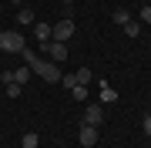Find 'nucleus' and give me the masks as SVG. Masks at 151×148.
I'll use <instances>...</instances> for the list:
<instances>
[{
	"label": "nucleus",
	"mask_w": 151,
	"mask_h": 148,
	"mask_svg": "<svg viewBox=\"0 0 151 148\" xmlns=\"http://www.w3.org/2000/svg\"><path fill=\"white\" fill-rule=\"evenodd\" d=\"M84 125H94V128L104 125V108L101 104H87L84 108Z\"/></svg>",
	"instance_id": "39448f33"
},
{
	"label": "nucleus",
	"mask_w": 151,
	"mask_h": 148,
	"mask_svg": "<svg viewBox=\"0 0 151 148\" xmlns=\"http://www.w3.org/2000/svg\"><path fill=\"white\" fill-rule=\"evenodd\" d=\"M24 47H27V40L20 30H0V51L4 54H20Z\"/></svg>",
	"instance_id": "f03ea898"
},
{
	"label": "nucleus",
	"mask_w": 151,
	"mask_h": 148,
	"mask_svg": "<svg viewBox=\"0 0 151 148\" xmlns=\"http://www.w3.org/2000/svg\"><path fill=\"white\" fill-rule=\"evenodd\" d=\"M64 7H67V10H70V7H74V0H64Z\"/></svg>",
	"instance_id": "412c9836"
},
{
	"label": "nucleus",
	"mask_w": 151,
	"mask_h": 148,
	"mask_svg": "<svg viewBox=\"0 0 151 148\" xmlns=\"http://www.w3.org/2000/svg\"><path fill=\"white\" fill-rule=\"evenodd\" d=\"M111 20H114V24H118V27H124V24H128V20H131V14H128V10H124V7H118V10H114V14H111Z\"/></svg>",
	"instance_id": "1a4fd4ad"
},
{
	"label": "nucleus",
	"mask_w": 151,
	"mask_h": 148,
	"mask_svg": "<svg viewBox=\"0 0 151 148\" xmlns=\"http://www.w3.org/2000/svg\"><path fill=\"white\" fill-rule=\"evenodd\" d=\"M10 4H17V7H24V0H10Z\"/></svg>",
	"instance_id": "4be33fe9"
},
{
	"label": "nucleus",
	"mask_w": 151,
	"mask_h": 148,
	"mask_svg": "<svg viewBox=\"0 0 151 148\" xmlns=\"http://www.w3.org/2000/svg\"><path fill=\"white\" fill-rule=\"evenodd\" d=\"M141 128H145V135L151 138V115H145V121H141Z\"/></svg>",
	"instance_id": "aec40b11"
},
{
	"label": "nucleus",
	"mask_w": 151,
	"mask_h": 148,
	"mask_svg": "<svg viewBox=\"0 0 151 148\" xmlns=\"http://www.w3.org/2000/svg\"><path fill=\"white\" fill-rule=\"evenodd\" d=\"M101 101L114 104V101H118V91H114V88H108V84H101Z\"/></svg>",
	"instance_id": "9d476101"
},
{
	"label": "nucleus",
	"mask_w": 151,
	"mask_h": 148,
	"mask_svg": "<svg viewBox=\"0 0 151 148\" xmlns=\"http://www.w3.org/2000/svg\"><path fill=\"white\" fill-rule=\"evenodd\" d=\"M77 142H81V148H94L97 145V128L81 121V128H77Z\"/></svg>",
	"instance_id": "20e7f679"
},
{
	"label": "nucleus",
	"mask_w": 151,
	"mask_h": 148,
	"mask_svg": "<svg viewBox=\"0 0 151 148\" xmlns=\"http://www.w3.org/2000/svg\"><path fill=\"white\" fill-rule=\"evenodd\" d=\"M50 34H54V27H50V24H44V20L34 24V37H37L40 44H44V40H50Z\"/></svg>",
	"instance_id": "0eeeda50"
},
{
	"label": "nucleus",
	"mask_w": 151,
	"mask_h": 148,
	"mask_svg": "<svg viewBox=\"0 0 151 148\" xmlns=\"http://www.w3.org/2000/svg\"><path fill=\"white\" fill-rule=\"evenodd\" d=\"M0 84H14V71H0Z\"/></svg>",
	"instance_id": "a211bd4d"
},
{
	"label": "nucleus",
	"mask_w": 151,
	"mask_h": 148,
	"mask_svg": "<svg viewBox=\"0 0 151 148\" xmlns=\"http://www.w3.org/2000/svg\"><path fill=\"white\" fill-rule=\"evenodd\" d=\"M27 77H30V67H20V71H14V84H27Z\"/></svg>",
	"instance_id": "ddd939ff"
},
{
	"label": "nucleus",
	"mask_w": 151,
	"mask_h": 148,
	"mask_svg": "<svg viewBox=\"0 0 151 148\" xmlns=\"http://www.w3.org/2000/svg\"><path fill=\"white\" fill-rule=\"evenodd\" d=\"M60 84H64L67 91H70V88H77V74H64V77H60Z\"/></svg>",
	"instance_id": "dca6fc26"
},
{
	"label": "nucleus",
	"mask_w": 151,
	"mask_h": 148,
	"mask_svg": "<svg viewBox=\"0 0 151 148\" xmlns=\"http://www.w3.org/2000/svg\"><path fill=\"white\" fill-rule=\"evenodd\" d=\"M20 54H24V61H27V67H30L34 74H40L47 84H57L60 77H64V74H60V67L54 64V61H47V57H37V54H34V51H27V47H24Z\"/></svg>",
	"instance_id": "f257e3e1"
},
{
	"label": "nucleus",
	"mask_w": 151,
	"mask_h": 148,
	"mask_svg": "<svg viewBox=\"0 0 151 148\" xmlns=\"http://www.w3.org/2000/svg\"><path fill=\"white\" fill-rule=\"evenodd\" d=\"M20 145H24V148H37V145H40V135H37V131H27Z\"/></svg>",
	"instance_id": "9b49d317"
},
{
	"label": "nucleus",
	"mask_w": 151,
	"mask_h": 148,
	"mask_svg": "<svg viewBox=\"0 0 151 148\" xmlns=\"http://www.w3.org/2000/svg\"><path fill=\"white\" fill-rule=\"evenodd\" d=\"M138 17H141V20H148V24H151V4H148V7H141V14H138Z\"/></svg>",
	"instance_id": "6ab92c4d"
},
{
	"label": "nucleus",
	"mask_w": 151,
	"mask_h": 148,
	"mask_svg": "<svg viewBox=\"0 0 151 148\" xmlns=\"http://www.w3.org/2000/svg\"><path fill=\"white\" fill-rule=\"evenodd\" d=\"M40 47H44V51L50 54V61H54V64H60V61H67V47H64V44H57V40H44Z\"/></svg>",
	"instance_id": "423d86ee"
},
{
	"label": "nucleus",
	"mask_w": 151,
	"mask_h": 148,
	"mask_svg": "<svg viewBox=\"0 0 151 148\" xmlns=\"http://www.w3.org/2000/svg\"><path fill=\"white\" fill-rule=\"evenodd\" d=\"M34 20H37V17H34L30 7H20V10H17V24H20V27H27V24H34Z\"/></svg>",
	"instance_id": "6e6552de"
},
{
	"label": "nucleus",
	"mask_w": 151,
	"mask_h": 148,
	"mask_svg": "<svg viewBox=\"0 0 151 148\" xmlns=\"http://www.w3.org/2000/svg\"><path fill=\"white\" fill-rule=\"evenodd\" d=\"M74 94V101H87V84H77V88H70Z\"/></svg>",
	"instance_id": "4468645a"
},
{
	"label": "nucleus",
	"mask_w": 151,
	"mask_h": 148,
	"mask_svg": "<svg viewBox=\"0 0 151 148\" xmlns=\"http://www.w3.org/2000/svg\"><path fill=\"white\" fill-rule=\"evenodd\" d=\"M124 34H128V37H138V34H141V24L134 20V17H131V20L124 24Z\"/></svg>",
	"instance_id": "f8f14e48"
},
{
	"label": "nucleus",
	"mask_w": 151,
	"mask_h": 148,
	"mask_svg": "<svg viewBox=\"0 0 151 148\" xmlns=\"http://www.w3.org/2000/svg\"><path fill=\"white\" fill-rule=\"evenodd\" d=\"M74 74H77V84H87V81H91V77H94L91 71H87V67H81V71H74Z\"/></svg>",
	"instance_id": "f3484780"
},
{
	"label": "nucleus",
	"mask_w": 151,
	"mask_h": 148,
	"mask_svg": "<svg viewBox=\"0 0 151 148\" xmlns=\"http://www.w3.org/2000/svg\"><path fill=\"white\" fill-rule=\"evenodd\" d=\"M50 27H54V34H50V37H54L57 44H67V40H70V34H74V20H67V17H64V20L50 24Z\"/></svg>",
	"instance_id": "7ed1b4c3"
},
{
	"label": "nucleus",
	"mask_w": 151,
	"mask_h": 148,
	"mask_svg": "<svg viewBox=\"0 0 151 148\" xmlns=\"http://www.w3.org/2000/svg\"><path fill=\"white\" fill-rule=\"evenodd\" d=\"M4 88H7V98H20V94H24L20 84H4Z\"/></svg>",
	"instance_id": "2eb2a0df"
}]
</instances>
